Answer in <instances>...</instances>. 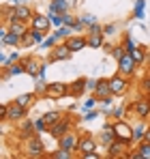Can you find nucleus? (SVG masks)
I'll use <instances>...</instances> for the list:
<instances>
[{"mask_svg": "<svg viewBox=\"0 0 150 159\" xmlns=\"http://www.w3.org/2000/svg\"><path fill=\"white\" fill-rule=\"evenodd\" d=\"M67 93H69V88H67L64 82H51V84H47V88H45V97L47 99H62Z\"/></svg>", "mask_w": 150, "mask_h": 159, "instance_id": "obj_1", "label": "nucleus"}, {"mask_svg": "<svg viewBox=\"0 0 150 159\" xmlns=\"http://www.w3.org/2000/svg\"><path fill=\"white\" fill-rule=\"evenodd\" d=\"M135 67H137V62L133 60V56L126 52L120 60H118V71H120V75H125V78H129V75H133V71H135Z\"/></svg>", "mask_w": 150, "mask_h": 159, "instance_id": "obj_2", "label": "nucleus"}, {"mask_svg": "<svg viewBox=\"0 0 150 159\" xmlns=\"http://www.w3.org/2000/svg\"><path fill=\"white\" fill-rule=\"evenodd\" d=\"M126 78L125 75H114V78L109 80V88H112V95H116V97H120V95H125L126 93Z\"/></svg>", "mask_w": 150, "mask_h": 159, "instance_id": "obj_3", "label": "nucleus"}, {"mask_svg": "<svg viewBox=\"0 0 150 159\" xmlns=\"http://www.w3.org/2000/svg\"><path fill=\"white\" fill-rule=\"evenodd\" d=\"M133 110H135V114H137L139 118H148V116H150V99H148V97H139V99H135Z\"/></svg>", "mask_w": 150, "mask_h": 159, "instance_id": "obj_4", "label": "nucleus"}, {"mask_svg": "<svg viewBox=\"0 0 150 159\" xmlns=\"http://www.w3.org/2000/svg\"><path fill=\"white\" fill-rule=\"evenodd\" d=\"M129 144H131V142H125V140H118V138H116V140L109 144V157H114V159L125 157V155H126L125 151H126Z\"/></svg>", "mask_w": 150, "mask_h": 159, "instance_id": "obj_5", "label": "nucleus"}, {"mask_svg": "<svg viewBox=\"0 0 150 159\" xmlns=\"http://www.w3.org/2000/svg\"><path fill=\"white\" fill-rule=\"evenodd\" d=\"M7 107H9V110H7V118H9V120H17V123H20L26 116V107L20 106L17 101H13L11 106H7Z\"/></svg>", "mask_w": 150, "mask_h": 159, "instance_id": "obj_6", "label": "nucleus"}, {"mask_svg": "<svg viewBox=\"0 0 150 159\" xmlns=\"http://www.w3.org/2000/svg\"><path fill=\"white\" fill-rule=\"evenodd\" d=\"M114 131H116V138L118 140H125V142H131L133 140V127H129L126 123H116L114 125Z\"/></svg>", "mask_w": 150, "mask_h": 159, "instance_id": "obj_7", "label": "nucleus"}, {"mask_svg": "<svg viewBox=\"0 0 150 159\" xmlns=\"http://www.w3.org/2000/svg\"><path fill=\"white\" fill-rule=\"evenodd\" d=\"M69 125H71L69 118H60V120H56V123L50 127V133L54 135V138H62L64 133L69 131Z\"/></svg>", "mask_w": 150, "mask_h": 159, "instance_id": "obj_8", "label": "nucleus"}, {"mask_svg": "<svg viewBox=\"0 0 150 159\" xmlns=\"http://www.w3.org/2000/svg\"><path fill=\"white\" fill-rule=\"evenodd\" d=\"M71 48L67 45V43H62V45H54V52H51V60H69L71 58Z\"/></svg>", "mask_w": 150, "mask_h": 159, "instance_id": "obj_9", "label": "nucleus"}, {"mask_svg": "<svg viewBox=\"0 0 150 159\" xmlns=\"http://www.w3.org/2000/svg\"><path fill=\"white\" fill-rule=\"evenodd\" d=\"M30 24L32 28H37V30H41V32H47L50 30V17L47 15H41V13H37V15H32V20H30Z\"/></svg>", "mask_w": 150, "mask_h": 159, "instance_id": "obj_10", "label": "nucleus"}, {"mask_svg": "<svg viewBox=\"0 0 150 159\" xmlns=\"http://www.w3.org/2000/svg\"><path fill=\"white\" fill-rule=\"evenodd\" d=\"M26 151H28V155H41L43 153V142L37 138V135H30L28 138V144H26Z\"/></svg>", "mask_w": 150, "mask_h": 159, "instance_id": "obj_11", "label": "nucleus"}, {"mask_svg": "<svg viewBox=\"0 0 150 159\" xmlns=\"http://www.w3.org/2000/svg\"><path fill=\"white\" fill-rule=\"evenodd\" d=\"M60 140V148H64V151H77V135L75 133H64L62 138H58Z\"/></svg>", "mask_w": 150, "mask_h": 159, "instance_id": "obj_12", "label": "nucleus"}, {"mask_svg": "<svg viewBox=\"0 0 150 159\" xmlns=\"http://www.w3.org/2000/svg\"><path fill=\"white\" fill-rule=\"evenodd\" d=\"M77 151L84 155V153H90V151H97V142L90 138V135H84V138H79V142H77Z\"/></svg>", "mask_w": 150, "mask_h": 159, "instance_id": "obj_13", "label": "nucleus"}, {"mask_svg": "<svg viewBox=\"0 0 150 159\" xmlns=\"http://www.w3.org/2000/svg\"><path fill=\"white\" fill-rule=\"evenodd\" d=\"M107 95H112V88H109V80H99L97 82V88H95V97L97 99H105Z\"/></svg>", "mask_w": 150, "mask_h": 159, "instance_id": "obj_14", "label": "nucleus"}, {"mask_svg": "<svg viewBox=\"0 0 150 159\" xmlns=\"http://www.w3.org/2000/svg\"><path fill=\"white\" fill-rule=\"evenodd\" d=\"M67 45L71 48V52H79V50L88 48V39H84V37H69Z\"/></svg>", "mask_w": 150, "mask_h": 159, "instance_id": "obj_15", "label": "nucleus"}, {"mask_svg": "<svg viewBox=\"0 0 150 159\" xmlns=\"http://www.w3.org/2000/svg\"><path fill=\"white\" fill-rule=\"evenodd\" d=\"M24 67H26V73H28V75H32V78H37V75L41 73V62H37L34 58H26V60H24Z\"/></svg>", "mask_w": 150, "mask_h": 159, "instance_id": "obj_16", "label": "nucleus"}, {"mask_svg": "<svg viewBox=\"0 0 150 159\" xmlns=\"http://www.w3.org/2000/svg\"><path fill=\"white\" fill-rule=\"evenodd\" d=\"M30 28L26 26V22H20V20H15V22H11V28H9V32H13V34H17L20 39L24 37L26 32H28Z\"/></svg>", "mask_w": 150, "mask_h": 159, "instance_id": "obj_17", "label": "nucleus"}, {"mask_svg": "<svg viewBox=\"0 0 150 159\" xmlns=\"http://www.w3.org/2000/svg\"><path fill=\"white\" fill-rule=\"evenodd\" d=\"M67 11H69V2H67V0H54L50 4V13L62 15V13H67Z\"/></svg>", "mask_w": 150, "mask_h": 159, "instance_id": "obj_18", "label": "nucleus"}, {"mask_svg": "<svg viewBox=\"0 0 150 159\" xmlns=\"http://www.w3.org/2000/svg\"><path fill=\"white\" fill-rule=\"evenodd\" d=\"M15 15H17V20H20V22H30V20H32V11H30L26 4L15 7Z\"/></svg>", "mask_w": 150, "mask_h": 159, "instance_id": "obj_19", "label": "nucleus"}, {"mask_svg": "<svg viewBox=\"0 0 150 159\" xmlns=\"http://www.w3.org/2000/svg\"><path fill=\"white\" fill-rule=\"evenodd\" d=\"M146 129H148V127H146L144 123H139L137 127H133V140H131V142H137V144L144 142V140H146Z\"/></svg>", "mask_w": 150, "mask_h": 159, "instance_id": "obj_20", "label": "nucleus"}, {"mask_svg": "<svg viewBox=\"0 0 150 159\" xmlns=\"http://www.w3.org/2000/svg\"><path fill=\"white\" fill-rule=\"evenodd\" d=\"M103 43H105V34L103 32H99V34H88V48L99 50V48H103Z\"/></svg>", "mask_w": 150, "mask_h": 159, "instance_id": "obj_21", "label": "nucleus"}, {"mask_svg": "<svg viewBox=\"0 0 150 159\" xmlns=\"http://www.w3.org/2000/svg\"><path fill=\"white\" fill-rule=\"evenodd\" d=\"M101 140H103V142H105V144L109 146V144H112V142L116 140V131H114V127L105 125V127H103V133H101Z\"/></svg>", "mask_w": 150, "mask_h": 159, "instance_id": "obj_22", "label": "nucleus"}, {"mask_svg": "<svg viewBox=\"0 0 150 159\" xmlns=\"http://www.w3.org/2000/svg\"><path fill=\"white\" fill-rule=\"evenodd\" d=\"M129 54L133 56V60H135L137 65H142V62L146 60V50H144L142 45H135V48H133V50H131V52H129Z\"/></svg>", "mask_w": 150, "mask_h": 159, "instance_id": "obj_23", "label": "nucleus"}, {"mask_svg": "<svg viewBox=\"0 0 150 159\" xmlns=\"http://www.w3.org/2000/svg\"><path fill=\"white\" fill-rule=\"evenodd\" d=\"M32 131H37V129H34V123H28V120L22 118V125H20V133H22V138L28 140V138L32 135Z\"/></svg>", "mask_w": 150, "mask_h": 159, "instance_id": "obj_24", "label": "nucleus"}, {"mask_svg": "<svg viewBox=\"0 0 150 159\" xmlns=\"http://www.w3.org/2000/svg\"><path fill=\"white\" fill-rule=\"evenodd\" d=\"M34 97H37V93H26V95H20V97H17L15 101H17L20 106H24L26 110H28V106H30V103L34 101Z\"/></svg>", "mask_w": 150, "mask_h": 159, "instance_id": "obj_25", "label": "nucleus"}, {"mask_svg": "<svg viewBox=\"0 0 150 159\" xmlns=\"http://www.w3.org/2000/svg\"><path fill=\"white\" fill-rule=\"evenodd\" d=\"M60 118H62V114H60V112H56V110H54V112H47V114L43 116V120L47 123V127H51V125H54L56 120H60ZM47 131H50V129H47Z\"/></svg>", "mask_w": 150, "mask_h": 159, "instance_id": "obj_26", "label": "nucleus"}, {"mask_svg": "<svg viewBox=\"0 0 150 159\" xmlns=\"http://www.w3.org/2000/svg\"><path fill=\"white\" fill-rule=\"evenodd\" d=\"M144 7H146V0H137V2H135V11H133V15H135L137 20H144V17H146Z\"/></svg>", "mask_w": 150, "mask_h": 159, "instance_id": "obj_27", "label": "nucleus"}, {"mask_svg": "<svg viewBox=\"0 0 150 159\" xmlns=\"http://www.w3.org/2000/svg\"><path fill=\"white\" fill-rule=\"evenodd\" d=\"M139 159H150V142H139Z\"/></svg>", "mask_w": 150, "mask_h": 159, "instance_id": "obj_28", "label": "nucleus"}, {"mask_svg": "<svg viewBox=\"0 0 150 159\" xmlns=\"http://www.w3.org/2000/svg\"><path fill=\"white\" fill-rule=\"evenodd\" d=\"M84 88H86V80L82 78V80H77L73 86H71V95H75V97H77V95H82V93H84Z\"/></svg>", "mask_w": 150, "mask_h": 159, "instance_id": "obj_29", "label": "nucleus"}, {"mask_svg": "<svg viewBox=\"0 0 150 159\" xmlns=\"http://www.w3.org/2000/svg\"><path fill=\"white\" fill-rule=\"evenodd\" d=\"M20 73H26L24 62H20V65H11V67H9V75H20Z\"/></svg>", "mask_w": 150, "mask_h": 159, "instance_id": "obj_30", "label": "nucleus"}, {"mask_svg": "<svg viewBox=\"0 0 150 159\" xmlns=\"http://www.w3.org/2000/svg\"><path fill=\"white\" fill-rule=\"evenodd\" d=\"M20 41H22V39H20L17 34H13V32H9V34L4 37V41H2V43H7V45H20Z\"/></svg>", "mask_w": 150, "mask_h": 159, "instance_id": "obj_31", "label": "nucleus"}, {"mask_svg": "<svg viewBox=\"0 0 150 159\" xmlns=\"http://www.w3.org/2000/svg\"><path fill=\"white\" fill-rule=\"evenodd\" d=\"M54 34H56L58 39H62V37H71V26H67V24H62V26H60V30H56Z\"/></svg>", "mask_w": 150, "mask_h": 159, "instance_id": "obj_32", "label": "nucleus"}, {"mask_svg": "<svg viewBox=\"0 0 150 159\" xmlns=\"http://www.w3.org/2000/svg\"><path fill=\"white\" fill-rule=\"evenodd\" d=\"M45 88H47L45 80H41V78H39V82L34 84V93H37V95H45Z\"/></svg>", "mask_w": 150, "mask_h": 159, "instance_id": "obj_33", "label": "nucleus"}, {"mask_svg": "<svg viewBox=\"0 0 150 159\" xmlns=\"http://www.w3.org/2000/svg\"><path fill=\"white\" fill-rule=\"evenodd\" d=\"M56 43H58V37H56V34H51V37H47V39H45V41L41 43V48H43V50H47V48L56 45Z\"/></svg>", "mask_w": 150, "mask_h": 159, "instance_id": "obj_34", "label": "nucleus"}, {"mask_svg": "<svg viewBox=\"0 0 150 159\" xmlns=\"http://www.w3.org/2000/svg\"><path fill=\"white\" fill-rule=\"evenodd\" d=\"M34 129H37V131H47V129H50V127H47V123L43 120V116L34 120Z\"/></svg>", "mask_w": 150, "mask_h": 159, "instance_id": "obj_35", "label": "nucleus"}, {"mask_svg": "<svg viewBox=\"0 0 150 159\" xmlns=\"http://www.w3.org/2000/svg\"><path fill=\"white\" fill-rule=\"evenodd\" d=\"M51 157H54V159H71V151H64V148H60V151H56Z\"/></svg>", "mask_w": 150, "mask_h": 159, "instance_id": "obj_36", "label": "nucleus"}, {"mask_svg": "<svg viewBox=\"0 0 150 159\" xmlns=\"http://www.w3.org/2000/svg\"><path fill=\"white\" fill-rule=\"evenodd\" d=\"M30 34H32L34 43H43V32H41V30H37V28H30Z\"/></svg>", "mask_w": 150, "mask_h": 159, "instance_id": "obj_37", "label": "nucleus"}, {"mask_svg": "<svg viewBox=\"0 0 150 159\" xmlns=\"http://www.w3.org/2000/svg\"><path fill=\"white\" fill-rule=\"evenodd\" d=\"M20 43H22V45H26V48L34 43V39H32V34H30V30H28V32H26L24 37H22V41H20Z\"/></svg>", "mask_w": 150, "mask_h": 159, "instance_id": "obj_38", "label": "nucleus"}, {"mask_svg": "<svg viewBox=\"0 0 150 159\" xmlns=\"http://www.w3.org/2000/svg\"><path fill=\"white\" fill-rule=\"evenodd\" d=\"M125 54H126V50H125V48H114V50H112V56H114L116 60H120V58H122Z\"/></svg>", "mask_w": 150, "mask_h": 159, "instance_id": "obj_39", "label": "nucleus"}, {"mask_svg": "<svg viewBox=\"0 0 150 159\" xmlns=\"http://www.w3.org/2000/svg\"><path fill=\"white\" fill-rule=\"evenodd\" d=\"M62 24H67V26H71V28H73V24H75L73 15H71V13H62Z\"/></svg>", "mask_w": 150, "mask_h": 159, "instance_id": "obj_40", "label": "nucleus"}, {"mask_svg": "<svg viewBox=\"0 0 150 159\" xmlns=\"http://www.w3.org/2000/svg\"><path fill=\"white\" fill-rule=\"evenodd\" d=\"M17 58H20V54H17V52H13L11 56H9V58H7V60H4V65H7V67H11L13 62H17Z\"/></svg>", "mask_w": 150, "mask_h": 159, "instance_id": "obj_41", "label": "nucleus"}, {"mask_svg": "<svg viewBox=\"0 0 150 159\" xmlns=\"http://www.w3.org/2000/svg\"><path fill=\"white\" fill-rule=\"evenodd\" d=\"M79 20H82V22H84V24H86V26H92V24H95V22H97V20H95V17H92V15H82V17H79Z\"/></svg>", "mask_w": 150, "mask_h": 159, "instance_id": "obj_42", "label": "nucleus"}, {"mask_svg": "<svg viewBox=\"0 0 150 159\" xmlns=\"http://www.w3.org/2000/svg\"><path fill=\"white\" fill-rule=\"evenodd\" d=\"M99 32H103V28H101L99 24H97V22H95L92 26L88 28V34H99Z\"/></svg>", "mask_w": 150, "mask_h": 159, "instance_id": "obj_43", "label": "nucleus"}, {"mask_svg": "<svg viewBox=\"0 0 150 159\" xmlns=\"http://www.w3.org/2000/svg\"><path fill=\"white\" fill-rule=\"evenodd\" d=\"M133 48H135V41H133L131 37H126V39H125V50H126V52H131Z\"/></svg>", "mask_w": 150, "mask_h": 159, "instance_id": "obj_44", "label": "nucleus"}, {"mask_svg": "<svg viewBox=\"0 0 150 159\" xmlns=\"http://www.w3.org/2000/svg\"><path fill=\"white\" fill-rule=\"evenodd\" d=\"M95 103H97V99H86V101H84V110H86V112H88V110H92V107H95Z\"/></svg>", "mask_w": 150, "mask_h": 159, "instance_id": "obj_45", "label": "nucleus"}, {"mask_svg": "<svg viewBox=\"0 0 150 159\" xmlns=\"http://www.w3.org/2000/svg\"><path fill=\"white\" fill-rule=\"evenodd\" d=\"M97 116H99V112H95V110H88V112H86V116H84V118H86V120H95V118H97Z\"/></svg>", "mask_w": 150, "mask_h": 159, "instance_id": "obj_46", "label": "nucleus"}, {"mask_svg": "<svg viewBox=\"0 0 150 159\" xmlns=\"http://www.w3.org/2000/svg\"><path fill=\"white\" fill-rule=\"evenodd\" d=\"M125 112H126V110H125V106H122V107H116V110H114L112 114H114L116 118H122V116H125Z\"/></svg>", "mask_w": 150, "mask_h": 159, "instance_id": "obj_47", "label": "nucleus"}, {"mask_svg": "<svg viewBox=\"0 0 150 159\" xmlns=\"http://www.w3.org/2000/svg\"><path fill=\"white\" fill-rule=\"evenodd\" d=\"M114 32H116V26L114 24H107V26L103 28V34H114Z\"/></svg>", "mask_w": 150, "mask_h": 159, "instance_id": "obj_48", "label": "nucleus"}, {"mask_svg": "<svg viewBox=\"0 0 150 159\" xmlns=\"http://www.w3.org/2000/svg\"><path fill=\"white\" fill-rule=\"evenodd\" d=\"M97 82H99V80H86V88H88V90H95V88H97Z\"/></svg>", "mask_w": 150, "mask_h": 159, "instance_id": "obj_49", "label": "nucleus"}, {"mask_svg": "<svg viewBox=\"0 0 150 159\" xmlns=\"http://www.w3.org/2000/svg\"><path fill=\"white\" fill-rule=\"evenodd\" d=\"M142 88H144L146 93H150V78H146L144 82H142Z\"/></svg>", "mask_w": 150, "mask_h": 159, "instance_id": "obj_50", "label": "nucleus"}, {"mask_svg": "<svg viewBox=\"0 0 150 159\" xmlns=\"http://www.w3.org/2000/svg\"><path fill=\"white\" fill-rule=\"evenodd\" d=\"M7 110H9L7 106H0V120H2V118H7Z\"/></svg>", "mask_w": 150, "mask_h": 159, "instance_id": "obj_51", "label": "nucleus"}, {"mask_svg": "<svg viewBox=\"0 0 150 159\" xmlns=\"http://www.w3.org/2000/svg\"><path fill=\"white\" fill-rule=\"evenodd\" d=\"M7 34H9V30H7V28H0V43L4 41V37H7Z\"/></svg>", "mask_w": 150, "mask_h": 159, "instance_id": "obj_52", "label": "nucleus"}, {"mask_svg": "<svg viewBox=\"0 0 150 159\" xmlns=\"http://www.w3.org/2000/svg\"><path fill=\"white\" fill-rule=\"evenodd\" d=\"M103 50L107 54H112V50H114V45H109V43H103Z\"/></svg>", "mask_w": 150, "mask_h": 159, "instance_id": "obj_53", "label": "nucleus"}, {"mask_svg": "<svg viewBox=\"0 0 150 159\" xmlns=\"http://www.w3.org/2000/svg\"><path fill=\"white\" fill-rule=\"evenodd\" d=\"M146 142H150V127L146 129Z\"/></svg>", "mask_w": 150, "mask_h": 159, "instance_id": "obj_54", "label": "nucleus"}, {"mask_svg": "<svg viewBox=\"0 0 150 159\" xmlns=\"http://www.w3.org/2000/svg\"><path fill=\"white\" fill-rule=\"evenodd\" d=\"M0 133H2V127H0Z\"/></svg>", "mask_w": 150, "mask_h": 159, "instance_id": "obj_55", "label": "nucleus"}, {"mask_svg": "<svg viewBox=\"0 0 150 159\" xmlns=\"http://www.w3.org/2000/svg\"><path fill=\"white\" fill-rule=\"evenodd\" d=\"M148 99H150V93H148Z\"/></svg>", "mask_w": 150, "mask_h": 159, "instance_id": "obj_56", "label": "nucleus"}, {"mask_svg": "<svg viewBox=\"0 0 150 159\" xmlns=\"http://www.w3.org/2000/svg\"><path fill=\"white\" fill-rule=\"evenodd\" d=\"M148 78H150V75H148Z\"/></svg>", "mask_w": 150, "mask_h": 159, "instance_id": "obj_57", "label": "nucleus"}]
</instances>
